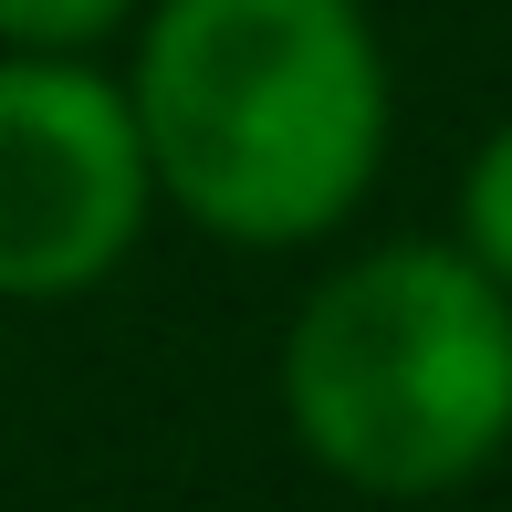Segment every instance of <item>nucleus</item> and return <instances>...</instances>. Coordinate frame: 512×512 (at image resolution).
<instances>
[{
	"label": "nucleus",
	"mask_w": 512,
	"mask_h": 512,
	"mask_svg": "<svg viewBox=\"0 0 512 512\" xmlns=\"http://www.w3.org/2000/svg\"><path fill=\"white\" fill-rule=\"evenodd\" d=\"M283 418L366 502H439L512 450V293L460 241H377L283 324Z\"/></svg>",
	"instance_id": "nucleus-2"
},
{
	"label": "nucleus",
	"mask_w": 512,
	"mask_h": 512,
	"mask_svg": "<svg viewBox=\"0 0 512 512\" xmlns=\"http://www.w3.org/2000/svg\"><path fill=\"white\" fill-rule=\"evenodd\" d=\"M126 21H136V0H0V53L95 63V42H115Z\"/></svg>",
	"instance_id": "nucleus-5"
},
{
	"label": "nucleus",
	"mask_w": 512,
	"mask_h": 512,
	"mask_svg": "<svg viewBox=\"0 0 512 512\" xmlns=\"http://www.w3.org/2000/svg\"><path fill=\"white\" fill-rule=\"evenodd\" d=\"M460 251L512 293V126H492L460 168Z\"/></svg>",
	"instance_id": "nucleus-4"
},
{
	"label": "nucleus",
	"mask_w": 512,
	"mask_h": 512,
	"mask_svg": "<svg viewBox=\"0 0 512 512\" xmlns=\"http://www.w3.org/2000/svg\"><path fill=\"white\" fill-rule=\"evenodd\" d=\"M157 199L230 251H304L387 168V42L366 0H157L126 74Z\"/></svg>",
	"instance_id": "nucleus-1"
},
{
	"label": "nucleus",
	"mask_w": 512,
	"mask_h": 512,
	"mask_svg": "<svg viewBox=\"0 0 512 512\" xmlns=\"http://www.w3.org/2000/svg\"><path fill=\"white\" fill-rule=\"evenodd\" d=\"M147 136L126 84L63 53H0V304H74L147 241Z\"/></svg>",
	"instance_id": "nucleus-3"
}]
</instances>
